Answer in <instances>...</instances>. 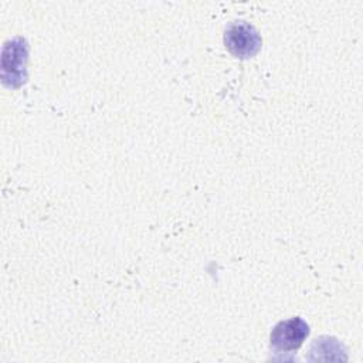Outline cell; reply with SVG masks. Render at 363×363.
<instances>
[{
	"instance_id": "cell-3",
	"label": "cell",
	"mask_w": 363,
	"mask_h": 363,
	"mask_svg": "<svg viewBox=\"0 0 363 363\" xmlns=\"http://www.w3.org/2000/svg\"><path fill=\"white\" fill-rule=\"evenodd\" d=\"M27 45L24 38L17 37L4 47L3 51V81L11 86H18L26 81Z\"/></svg>"
},
{
	"instance_id": "cell-1",
	"label": "cell",
	"mask_w": 363,
	"mask_h": 363,
	"mask_svg": "<svg viewBox=\"0 0 363 363\" xmlns=\"http://www.w3.org/2000/svg\"><path fill=\"white\" fill-rule=\"evenodd\" d=\"M224 44L234 57L245 60L254 57L259 51L262 40L252 24L238 20L227 26L224 31Z\"/></svg>"
},
{
	"instance_id": "cell-2",
	"label": "cell",
	"mask_w": 363,
	"mask_h": 363,
	"mask_svg": "<svg viewBox=\"0 0 363 363\" xmlns=\"http://www.w3.org/2000/svg\"><path fill=\"white\" fill-rule=\"evenodd\" d=\"M309 335V325L299 316L281 320L271 332V346L277 350H296Z\"/></svg>"
}]
</instances>
